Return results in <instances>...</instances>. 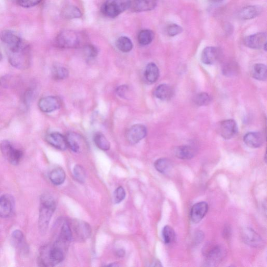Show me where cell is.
I'll use <instances>...</instances> for the list:
<instances>
[{
    "mask_svg": "<svg viewBox=\"0 0 267 267\" xmlns=\"http://www.w3.org/2000/svg\"><path fill=\"white\" fill-rule=\"evenodd\" d=\"M67 244L58 239L53 245L43 247L39 256V263L44 267H53L60 264L64 259Z\"/></svg>",
    "mask_w": 267,
    "mask_h": 267,
    "instance_id": "1",
    "label": "cell"
},
{
    "mask_svg": "<svg viewBox=\"0 0 267 267\" xmlns=\"http://www.w3.org/2000/svg\"><path fill=\"white\" fill-rule=\"evenodd\" d=\"M56 209V203L53 197L44 194L41 197L38 220L39 229L42 234H45L49 223Z\"/></svg>",
    "mask_w": 267,
    "mask_h": 267,
    "instance_id": "2",
    "label": "cell"
},
{
    "mask_svg": "<svg viewBox=\"0 0 267 267\" xmlns=\"http://www.w3.org/2000/svg\"><path fill=\"white\" fill-rule=\"evenodd\" d=\"M86 35L74 30H65L58 34L55 40L56 47L62 49H73L85 46Z\"/></svg>",
    "mask_w": 267,
    "mask_h": 267,
    "instance_id": "3",
    "label": "cell"
},
{
    "mask_svg": "<svg viewBox=\"0 0 267 267\" xmlns=\"http://www.w3.org/2000/svg\"><path fill=\"white\" fill-rule=\"evenodd\" d=\"M132 0H107L102 6V13L109 18H115L130 9Z\"/></svg>",
    "mask_w": 267,
    "mask_h": 267,
    "instance_id": "4",
    "label": "cell"
},
{
    "mask_svg": "<svg viewBox=\"0 0 267 267\" xmlns=\"http://www.w3.org/2000/svg\"><path fill=\"white\" fill-rule=\"evenodd\" d=\"M8 61L13 67L25 70L31 64V55L30 49L28 46L25 45L20 50L14 52L9 53L8 54Z\"/></svg>",
    "mask_w": 267,
    "mask_h": 267,
    "instance_id": "5",
    "label": "cell"
},
{
    "mask_svg": "<svg viewBox=\"0 0 267 267\" xmlns=\"http://www.w3.org/2000/svg\"><path fill=\"white\" fill-rule=\"evenodd\" d=\"M0 150L8 161L13 165H18L22 160L23 157L22 151L16 149L8 141H3L0 144Z\"/></svg>",
    "mask_w": 267,
    "mask_h": 267,
    "instance_id": "6",
    "label": "cell"
},
{
    "mask_svg": "<svg viewBox=\"0 0 267 267\" xmlns=\"http://www.w3.org/2000/svg\"><path fill=\"white\" fill-rule=\"evenodd\" d=\"M206 263L209 266H215L220 263L225 256V251L218 245H208L203 251Z\"/></svg>",
    "mask_w": 267,
    "mask_h": 267,
    "instance_id": "7",
    "label": "cell"
},
{
    "mask_svg": "<svg viewBox=\"0 0 267 267\" xmlns=\"http://www.w3.org/2000/svg\"><path fill=\"white\" fill-rule=\"evenodd\" d=\"M0 39L7 46L9 53L17 52L25 45L20 37L8 29L0 34Z\"/></svg>",
    "mask_w": 267,
    "mask_h": 267,
    "instance_id": "8",
    "label": "cell"
},
{
    "mask_svg": "<svg viewBox=\"0 0 267 267\" xmlns=\"http://www.w3.org/2000/svg\"><path fill=\"white\" fill-rule=\"evenodd\" d=\"M72 232L73 239L83 242L89 238L92 234L90 224L83 221L74 220L69 222Z\"/></svg>",
    "mask_w": 267,
    "mask_h": 267,
    "instance_id": "9",
    "label": "cell"
},
{
    "mask_svg": "<svg viewBox=\"0 0 267 267\" xmlns=\"http://www.w3.org/2000/svg\"><path fill=\"white\" fill-rule=\"evenodd\" d=\"M267 38L266 33H256L246 37L244 39V44L247 47L253 49L263 48L266 51Z\"/></svg>",
    "mask_w": 267,
    "mask_h": 267,
    "instance_id": "10",
    "label": "cell"
},
{
    "mask_svg": "<svg viewBox=\"0 0 267 267\" xmlns=\"http://www.w3.org/2000/svg\"><path fill=\"white\" fill-rule=\"evenodd\" d=\"M60 98L55 96H48L41 99L38 103L39 109L45 113L53 112L61 106Z\"/></svg>",
    "mask_w": 267,
    "mask_h": 267,
    "instance_id": "11",
    "label": "cell"
},
{
    "mask_svg": "<svg viewBox=\"0 0 267 267\" xmlns=\"http://www.w3.org/2000/svg\"><path fill=\"white\" fill-rule=\"evenodd\" d=\"M147 128L142 124L132 126L127 132L126 139L131 144H136L141 141L146 136Z\"/></svg>",
    "mask_w": 267,
    "mask_h": 267,
    "instance_id": "12",
    "label": "cell"
},
{
    "mask_svg": "<svg viewBox=\"0 0 267 267\" xmlns=\"http://www.w3.org/2000/svg\"><path fill=\"white\" fill-rule=\"evenodd\" d=\"M217 132L225 140H230L237 132V126L233 120H226L221 122L217 127Z\"/></svg>",
    "mask_w": 267,
    "mask_h": 267,
    "instance_id": "13",
    "label": "cell"
},
{
    "mask_svg": "<svg viewBox=\"0 0 267 267\" xmlns=\"http://www.w3.org/2000/svg\"><path fill=\"white\" fill-rule=\"evenodd\" d=\"M15 201L12 196L5 194L0 197V217L6 218L14 211Z\"/></svg>",
    "mask_w": 267,
    "mask_h": 267,
    "instance_id": "14",
    "label": "cell"
},
{
    "mask_svg": "<svg viewBox=\"0 0 267 267\" xmlns=\"http://www.w3.org/2000/svg\"><path fill=\"white\" fill-rule=\"evenodd\" d=\"M158 4V0H132L130 9L133 12L140 13L153 10Z\"/></svg>",
    "mask_w": 267,
    "mask_h": 267,
    "instance_id": "15",
    "label": "cell"
},
{
    "mask_svg": "<svg viewBox=\"0 0 267 267\" xmlns=\"http://www.w3.org/2000/svg\"><path fill=\"white\" fill-rule=\"evenodd\" d=\"M46 141L56 149L60 151H65L68 146L66 137L58 132H53L47 134Z\"/></svg>",
    "mask_w": 267,
    "mask_h": 267,
    "instance_id": "16",
    "label": "cell"
},
{
    "mask_svg": "<svg viewBox=\"0 0 267 267\" xmlns=\"http://www.w3.org/2000/svg\"><path fill=\"white\" fill-rule=\"evenodd\" d=\"M242 239L246 244L257 248L263 245L261 237L251 228H246L243 230Z\"/></svg>",
    "mask_w": 267,
    "mask_h": 267,
    "instance_id": "17",
    "label": "cell"
},
{
    "mask_svg": "<svg viewBox=\"0 0 267 267\" xmlns=\"http://www.w3.org/2000/svg\"><path fill=\"white\" fill-rule=\"evenodd\" d=\"M209 211V205L205 202L198 203L192 208L191 219L194 223L200 222Z\"/></svg>",
    "mask_w": 267,
    "mask_h": 267,
    "instance_id": "18",
    "label": "cell"
},
{
    "mask_svg": "<svg viewBox=\"0 0 267 267\" xmlns=\"http://www.w3.org/2000/svg\"><path fill=\"white\" fill-rule=\"evenodd\" d=\"M220 51L214 47L205 48L201 54V60L204 64L212 65L214 64L220 57Z\"/></svg>",
    "mask_w": 267,
    "mask_h": 267,
    "instance_id": "19",
    "label": "cell"
},
{
    "mask_svg": "<svg viewBox=\"0 0 267 267\" xmlns=\"http://www.w3.org/2000/svg\"><path fill=\"white\" fill-rule=\"evenodd\" d=\"M65 137L68 147L75 153L80 152L81 147L85 144L84 138L75 132H69Z\"/></svg>",
    "mask_w": 267,
    "mask_h": 267,
    "instance_id": "20",
    "label": "cell"
},
{
    "mask_svg": "<svg viewBox=\"0 0 267 267\" xmlns=\"http://www.w3.org/2000/svg\"><path fill=\"white\" fill-rule=\"evenodd\" d=\"M263 8L260 5H250L241 9L238 13L240 19L243 21L250 20L260 15Z\"/></svg>",
    "mask_w": 267,
    "mask_h": 267,
    "instance_id": "21",
    "label": "cell"
},
{
    "mask_svg": "<svg viewBox=\"0 0 267 267\" xmlns=\"http://www.w3.org/2000/svg\"><path fill=\"white\" fill-rule=\"evenodd\" d=\"M244 142L247 146L257 148L263 145L264 138L263 134L260 132H250L244 136Z\"/></svg>",
    "mask_w": 267,
    "mask_h": 267,
    "instance_id": "22",
    "label": "cell"
},
{
    "mask_svg": "<svg viewBox=\"0 0 267 267\" xmlns=\"http://www.w3.org/2000/svg\"><path fill=\"white\" fill-rule=\"evenodd\" d=\"M11 238L13 246L19 252L24 254L28 252V247L25 242L24 234L21 231H14L12 233Z\"/></svg>",
    "mask_w": 267,
    "mask_h": 267,
    "instance_id": "23",
    "label": "cell"
},
{
    "mask_svg": "<svg viewBox=\"0 0 267 267\" xmlns=\"http://www.w3.org/2000/svg\"><path fill=\"white\" fill-rule=\"evenodd\" d=\"M195 148L189 145L177 147L175 148V155L179 159L183 160H191L196 155Z\"/></svg>",
    "mask_w": 267,
    "mask_h": 267,
    "instance_id": "24",
    "label": "cell"
},
{
    "mask_svg": "<svg viewBox=\"0 0 267 267\" xmlns=\"http://www.w3.org/2000/svg\"><path fill=\"white\" fill-rule=\"evenodd\" d=\"M173 95L174 90L172 87L165 84L158 86L155 91V96L161 101L170 100Z\"/></svg>",
    "mask_w": 267,
    "mask_h": 267,
    "instance_id": "25",
    "label": "cell"
},
{
    "mask_svg": "<svg viewBox=\"0 0 267 267\" xmlns=\"http://www.w3.org/2000/svg\"><path fill=\"white\" fill-rule=\"evenodd\" d=\"M144 75L146 80L148 83H155L160 77L159 68L154 63H150L147 65Z\"/></svg>",
    "mask_w": 267,
    "mask_h": 267,
    "instance_id": "26",
    "label": "cell"
},
{
    "mask_svg": "<svg viewBox=\"0 0 267 267\" xmlns=\"http://www.w3.org/2000/svg\"><path fill=\"white\" fill-rule=\"evenodd\" d=\"M61 14L62 17L67 19L79 18L82 16V13L80 8L72 5H67L63 7Z\"/></svg>",
    "mask_w": 267,
    "mask_h": 267,
    "instance_id": "27",
    "label": "cell"
},
{
    "mask_svg": "<svg viewBox=\"0 0 267 267\" xmlns=\"http://www.w3.org/2000/svg\"><path fill=\"white\" fill-rule=\"evenodd\" d=\"M49 179L54 185H60L65 180V172L61 167L55 168L49 174Z\"/></svg>",
    "mask_w": 267,
    "mask_h": 267,
    "instance_id": "28",
    "label": "cell"
},
{
    "mask_svg": "<svg viewBox=\"0 0 267 267\" xmlns=\"http://www.w3.org/2000/svg\"><path fill=\"white\" fill-rule=\"evenodd\" d=\"M252 74L256 80L265 81L267 78V66L263 64H256L253 67Z\"/></svg>",
    "mask_w": 267,
    "mask_h": 267,
    "instance_id": "29",
    "label": "cell"
},
{
    "mask_svg": "<svg viewBox=\"0 0 267 267\" xmlns=\"http://www.w3.org/2000/svg\"><path fill=\"white\" fill-rule=\"evenodd\" d=\"M156 169L163 174H167L172 170L171 162L167 158H160L156 161L154 164Z\"/></svg>",
    "mask_w": 267,
    "mask_h": 267,
    "instance_id": "30",
    "label": "cell"
},
{
    "mask_svg": "<svg viewBox=\"0 0 267 267\" xmlns=\"http://www.w3.org/2000/svg\"><path fill=\"white\" fill-rule=\"evenodd\" d=\"M116 46L123 53L131 52L133 48V44L131 39L126 36H122L117 39L116 42Z\"/></svg>",
    "mask_w": 267,
    "mask_h": 267,
    "instance_id": "31",
    "label": "cell"
},
{
    "mask_svg": "<svg viewBox=\"0 0 267 267\" xmlns=\"http://www.w3.org/2000/svg\"><path fill=\"white\" fill-rule=\"evenodd\" d=\"M94 141L97 147L100 150L104 151H107L110 150V144L102 133H96L94 137Z\"/></svg>",
    "mask_w": 267,
    "mask_h": 267,
    "instance_id": "32",
    "label": "cell"
},
{
    "mask_svg": "<svg viewBox=\"0 0 267 267\" xmlns=\"http://www.w3.org/2000/svg\"><path fill=\"white\" fill-rule=\"evenodd\" d=\"M52 73L53 78L55 80H64L69 74L67 68L57 64L53 65Z\"/></svg>",
    "mask_w": 267,
    "mask_h": 267,
    "instance_id": "33",
    "label": "cell"
},
{
    "mask_svg": "<svg viewBox=\"0 0 267 267\" xmlns=\"http://www.w3.org/2000/svg\"><path fill=\"white\" fill-rule=\"evenodd\" d=\"M154 36V33L150 29H144L138 34V43L143 46L150 45L153 42Z\"/></svg>",
    "mask_w": 267,
    "mask_h": 267,
    "instance_id": "34",
    "label": "cell"
},
{
    "mask_svg": "<svg viewBox=\"0 0 267 267\" xmlns=\"http://www.w3.org/2000/svg\"><path fill=\"white\" fill-rule=\"evenodd\" d=\"M58 239L67 243L73 240L72 230L69 222H65L62 225Z\"/></svg>",
    "mask_w": 267,
    "mask_h": 267,
    "instance_id": "35",
    "label": "cell"
},
{
    "mask_svg": "<svg viewBox=\"0 0 267 267\" xmlns=\"http://www.w3.org/2000/svg\"><path fill=\"white\" fill-rule=\"evenodd\" d=\"M175 233L172 227L169 225L164 227L162 230V237L164 242L166 244H171L175 239Z\"/></svg>",
    "mask_w": 267,
    "mask_h": 267,
    "instance_id": "36",
    "label": "cell"
},
{
    "mask_svg": "<svg viewBox=\"0 0 267 267\" xmlns=\"http://www.w3.org/2000/svg\"><path fill=\"white\" fill-rule=\"evenodd\" d=\"M212 101L211 96L206 93H201L196 95L194 98V103L199 106H205L209 105Z\"/></svg>",
    "mask_w": 267,
    "mask_h": 267,
    "instance_id": "37",
    "label": "cell"
},
{
    "mask_svg": "<svg viewBox=\"0 0 267 267\" xmlns=\"http://www.w3.org/2000/svg\"><path fill=\"white\" fill-rule=\"evenodd\" d=\"M74 176L75 179L81 183L85 182L86 179V172L83 167L80 165H76L73 169Z\"/></svg>",
    "mask_w": 267,
    "mask_h": 267,
    "instance_id": "38",
    "label": "cell"
},
{
    "mask_svg": "<svg viewBox=\"0 0 267 267\" xmlns=\"http://www.w3.org/2000/svg\"><path fill=\"white\" fill-rule=\"evenodd\" d=\"M83 48L84 54L88 58H94L98 55V51L95 46L87 44Z\"/></svg>",
    "mask_w": 267,
    "mask_h": 267,
    "instance_id": "39",
    "label": "cell"
},
{
    "mask_svg": "<svg viewBox=\"0 0 267 267\" xmlns=\"http://www.w3.org/2000/svg\"><path fill=\"white\" fill-rule=\"evenodd\" d=\"M15 79L10 75H6L0 78V86L3 88H11L15 85Z\"/></svg>",
    "mask_w": 267,
    "mask_h": 267,
    "instance_id": "40",
    "label": "cell"
},
{
    "mask_svg": "<svg viewBox=\"0 0 267 267\" xmlns=\"http://www.w3.org/2000/svg\"><path fill=\"white\" fill-rule=\"evenodd\" d=\"M182 27L175 24L170 25L166 28V34L170 37L176 36L182 33Z\"/></svg>",
    "mask_w": 267,
    "mask_h": 267,
    "instance_id": "41",
    "label": "cell"
},
{
    "mask_svg": "<svg viewBox=\"0 0 267 267\" xmlns=\"http://www.w3.org/2000/svg\"><path fill=\"white\" fill-rule=\"evenodd\" d=\"M114 202L115 204L120 203L126 196V192L124 188L120 186L117 188L114 193Z\"/></svg>",
    "mask_w": 267,
    "mask_h": 267,
    "instance_id": "42",
    "label": "cell"
},
{
    "mask_svg": "<svg viewBox=\"0 0 267 267\" xmlns=\"http://www.w3.org/2000/svg\"><path fill=\"white\" fill-rule=\"evenodd\" d=\"M43 1V0H18L19 5L24 8L34 7Z\"/></svg>",
    "mask_w": 267,
    "mask_h": 267,
    "instance_id": "43",
    "label": "cell"
},
{
    "mask_svg": "<svg viewBox=\"0 0 267 267\" xmlns=\"http://www.w3.org/2000/svg\"><path fill=\"white\" fill-rule=\"evenodd\" d=\"M34 91H33V90H31V89L25 92L23 96V102L26 106L28 107L30 105L33 101V99L34 97Z\"/></svg>",
    "mask_w": 267,
    "mask_h": 267,
    "instance_id": "44",
    "label": "cell"
},
{
    "mask_svg": "<svg viewBox=\"0 0 267 267\" xmlns=\"http://www.w3.org/2000/svg\"><path fill=\"white\" fill-rule=\"evenodd\" d=\"M116 93L120 97L126 98L129 94V88L126 85H122L117 88Z\"/></svg>",
    "mask_w": 267,
    "mask_h": 267,
    "instance_id": "45",
    "label": "cell"
},
{
    "mask_svg": "<svg viewBox=\"0 0 267 267\" xmlns=\"http://www.w3.org/2000/svg\"><path fill=\"white\" fill-rule=\"evenodd\" d=\"M235 68H236V67L234 64H227L226 66L225 67V68L223 69V70H224V73H225V74L226 75L233 74L235 72L236 69Z\"/></svg>",
    "mask_w": 267,
    "mask_h": 267,
    "instance_id": "46",
    "label": "cell"
},
{
    "mask_svg": "<svg viewBox=\"0 0 267 267\" xmlns=\"http://www.w3.org/2000/svg\"><path fill=\"white\" fill-rule=\"evenodd\" d=\"M231 234V229L230 226L228 225H225L223 231V235L225 239H229Z\"/></svg>",
    "mask_w": 267,
    "mask_h": 267,
    "instance_id": "47",
    "label": "cell"
},
{
    "mask_svg": "<svg viewBox=\"0 0 267 267\" xmlns=\"http://www.w3.org/2000/svg\"><path fill=\"white\" fill-rule=\"evenodd\" d=\"M204 234L202 232H197L195 236V242L196 243H201L204 239Z\"/></svg>",
    "mask_w": 267,
    "mask_h": 267,
    "instance_id": "48",
    "label": "cell"
},
{
    "mask_svg": "<svg viewBox=\"0 0 267 267\" xmlns=\"http://www.w3.org/2000/svg\"><path fill=\"white\" fill-rule=\"evenodd\" d=\"M115 254L117 257L122 258L125 256V252L123 249H119L116 251Z\"/></svg>",
    "mask_w": 267,
    "mask_h": 267,
    "instance_id": "49",
    "label": "cell"
},
{
    "mask_svg": "<svg viewBox=\"0 0 267 267\" xmlns=\"http://www.w3.org/2000/svg\"><path fill=\"white\" fill-rule=\"evenodd\" d=\"M152 266H155V267H161L162 265L161 264V263L158 261V260H154L153 262Z\"/></svg>",
    "mask_w": 267,
    "mask_h": 267,
    "instance_id": "50",
    "label": "cell"
},
{
    "mask_svg": "<svg viewBox=\"0 0 267 267\" xmlns=\"http://www.w3.org/2000/svg\"><path fill=\"white\" fill-rule=\"evenodd\" d=\"M210 1L213 2H219L221 1V0H210Z\"/></svg>",
    "mask_w": 267,
    "mask_h": 267,
    "instance_id": "51",
    "label": "cell"
},
{
    "mask_svg": "<svg viewBox=\"0 0 267 267\" xmlns=\"http://www.w3.org/2000/svg\"><path fill=\"white\" fill-rule=\"evenodd\" d=\"M2 55L1 53H0V61L2 60Z\"/></svg>",
    "mask_w": 267,
    "mask_h": 267,
    "instance_id": "52",
    "label": "cell"
}]
</instances>
